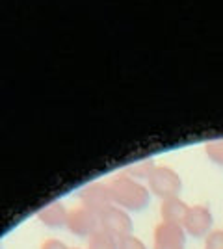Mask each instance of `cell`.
<instances>
[{
  "mask_svg": "<svg viewBox=\"0 0 223 249\" xmlns=\"http://www.w3.org/2000/svg\"><path fill=\"white\" fill-rule=\"evenodd\" d=\"M114 205L127 212H139L151 203V190L128 175H117L110 184Z\"/></svg>",
  "mask_w": 223,
  "mask_h": 249,
  "instance_id": "6da1fadb",
  "label": "cell"
},
{
  "mask_svg": "<svg viewBox=\"0 0 223 249\" xmlns=\"http://www.w3.org/2000/svg\"><path fill=\"white\" fill-rule=\"evenodd\" d=\"M149 190L162 201L170 197H179L182 190V178L175 169L168 166H156L147 178Z\"/></svg>",
  "mask_w": 223,
  "mask_h": 249,
  "instance_id": "7a4b0ae2",
  "label": "cell"
},
{
  "mask_svg": "<svg viewBox=\"0 0 223 249\" xmlns=\"http://www.w3.org/2000/svg\"><path fill=\"white\" fill-rule=\"evenodd\" d=\"M132 227L134 223H132V218L128 216V212L117 205H112L99 214V229L106 231L108 234H112L117 240L132 234Z\"/></svg>",
  "mask_w": 223,
  "mask_h": 249,
  "instance_id": "3957f363",
  "label": "cell"
},
{
  "mask_svg": "<svg viewBox=\"0 0 223 249\" xmlns=\"http://www.w3.org/2000/svg\"><path fill=\"white\" fill-rule=\"evenodd\" d=\"M212 223L214 218L210 208L206 205H193L188 208L182 229L186 231V234H190L193 238H205L212 231Z\"/></svg>",
  "mask_w": 223,
  "mask_h": 249,
  "instance_id": "277c9868",
  "label": "cell"
},
{
  "mask_svg": "<svg viewBox=\"0 0 223 249\" xmlns=\"http://www.w3.org/2000/svg\"><path fill=\"white\" fill-rule=\"evenodd\" d=\"M67 229L71 234L78 236V238H89L95 231H99V214L80 205V207L69 210Z\"/></svg>",
  "mask_w": 223,
  "mask_h": 249,
  "instance_id": "5b68a950",
  "label": "cell"
},
{
  "mask_svg": "<svg viewBox=\"0 0 223 249\" xmlns=\"http://www.w3.org/2000/svg\"><path fill=\"white\" fill-rule=\"evenodd\" d=\"M186 246V231L182 225H173L160 221L153 234V249H184Z\"/></svg>",
  "mask_w": 223,
  "mask_h": 249,
  "instance_id": "8992f818",
  "label": "cell"
},
{
  "mask_svg": "<svg viewBox=\"0 0 223 249\" xmlns=\"http://www.w3.org/2000/svg\"><path fill=\"white\" fill-rule=\"evenodd\" d=\"M80 201H82V207L89 208L95 214H101L103 210L114 205L110 186L103 184V182H93V184L86 186L80 192Z\"/></svg>",
  "mask_w": 223,
  "mask_h": 249,
  "instance_id": "52a82bcc",
  "label": "cell"
},
{
  "mask_svg": "<svg viewBox=\"0 0 223 249\" xmlns=\"http://www.w3.org/2000/svg\"><path fill=\"white\" fill-rule=\"evenodd\" d=\"M67 218H69V210L64 207V203L56 201L47 207H43L37 212V219L41 221L45 227L49 229H64L67 227Z\"/></svg>",
  "mask_w": 223,
  "mask_h": 249,
  "instance_id": "ba28073f",
  "label": "cell"
},
{
  "mask_svg": "<svg viewBox=\"0 0 223 249\" xmlns=\"http://www.w3.org/2000/svg\"><path fill=\"white\" fill-rule=\"evenodd\" d=\"M188 208L190 207H188L181 197L164 199V201H162V207H160L162 221L173 223V225H182L186 214H188Z\"/></svg>",
  "mask_w": 223,
  "mask_h": 249,
  "instance_id": "9c48e42d",
  "label": "cell"
},
{
  "mask_svg": "<svg viewBox=\"0 0 223 249\" xmlns=\"http://www.w3.org/2000/svg\"><path fill=\"white\" fill-rule=\"evenodd\" d=\"M87 249H119V240L99 229L87 238Z\"/></svg>",
  "mask_w": 223,
  "mask_h": 249,
  "instance_id": "30bf717a",
  "label": "cell"
},
{
  "mask_svg": "<svg viewBox=\"0 0 223 249\" xmlns=\"http://www.w3.org/2000/svg\"><path fill=\"white\" fill-rule=\"evenodd\" d=\"M154 167L156 166H154V162H153V160H145V162H138V164L128 166L125 175L132 177V178H136V180H141V178H149Z\"/></svg>",
  "mask_w": 223,
  "mask_h": 249,
  "instance_id": "8fae6325",
  "label": "cell"
},
{
  "mask_svg": "<svg viewBox=\"0 0 223 249\" xmlns=\"http://www.w3.org/2000/svg\"><path fill=\"white\" fill-rule=\"evenodd\" d=\"M205 249H223V229H212L205 236Z\"/></svg>",
  "mask_w": 223,
  "mask_h": 249,
  "instance_id": "7c38bea8",
  "label": "cell"
},
{
  "mask_svg": "<svg viewBox=\"0 0 223 249\" xmlns=\"http://www.w3.org/2000/svg\"><path fill=\"white\" fill-rule=\"evenodd\" d=\"M119 249H147V246L134 234H128L125 238L119 240Z\"/></svg>",
  "mask_w": 223,
  "mask_h": 249,
  "instance_id": "4fadbf2b",
  "label": "cell"
},
{
  "mask_svg": "<svg viewBox=\"0 0 223 249\" xmlns=\"http://www.w3.org/2000/svg\"><path fill=\"white\" fill-rule=\"evenodd\" d=\"M41 249H71V248H67V244H65V242H62V240L47 238L41 244Z\"/></svg>",
  "mask_w": 223,
  "mask_h": 249,
  "instance_id": "5bb4252c",
  "label": "cell"
},
{
  "mask_svg": "<svg viewBox=\"0 0 223 249\" xmlns=\"http://www.w3.org/2000/svg\"><path fill=\"white\" fill-rule=\"evenodd\" d=\"M73 249H78V248H73Z\"/></svg>",
  "mask_w": 223,
  "mask_h": 249,
  "instance_id": "9a60e30c",
  "label": "cell"
},
{
  "mask_svg": "<svg viewBox=\"0 0 223 249\" xmlns=\"http://www.w3.org/2000/svg\"><path fill=\"white\" fill-rule=\"evenodd\" d=\"M0 249H2V246H0Z\"/></svg>",
  "mask_w": 223,
  "mask_h": 249,
  "instance_id": "2e32d148",
  "label": "cell"
},
{
  "mask_svg": "<svg viewBox=\"0 0 223 249\" xmlns=\"http://www.w3.org/2000/svg\"><path fill=\"white\" fill-rule=\"evenodd\" d=\"M222 166H223V162H222Z\"/></svg>",
  "mask_w": 223,
  "mask_h": 249,
  "instance_id": "e0dca14e",
  "label": "cell"
}]
</instances>
